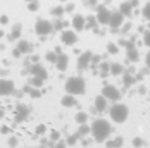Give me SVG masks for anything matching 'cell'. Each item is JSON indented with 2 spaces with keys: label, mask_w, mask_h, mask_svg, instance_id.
<instances>
[{
  "label": "cell",
  "mask_w": 150,
  "mask_h": 148,
  "mask_svg": "<svg viewBox=\"0 0 150 148\" xmlns=\"http://www.w3.org/2000/svg\"><path fill=\"white\" fill-rule=\"evenodd\" d=\"M112 133V126L105 119H95L91 124V134L97 141H105L109 134Z\"/></svg>",
  "instance_id": "1"
},
{
  "label": "cell",
  "mask_w": 150,
  "mask_h": 148,
  "mask_svg": "<svg viewBox=\"0 0 150 148\" xmlns=\"http://www.w3.org/2000/svg\"><path fill=\"white\" fill-rule=\"evenodd\" d=\"M66 93H71V95H83L86 91V83L81 76H73L66 81Z\"/></svg>",
  "instance_id": "2"
},
{
  "label": "cell",
  "mask_w": 150,
  "mask_h": 148,
  "mask_svg": "<svg viewBox=\"0 0 150 148\" xmlns=\"http://www.w3.org/2000/svg\"><path fill=\"white\" fill-rule=\"evenodd\" d=\"M109 114H110V119L114 121V122H124L128 116H129V109H128V105L124 104H114L110 107V110H109Z\"/></svg>",
  "instance_id": "3"
},
{
  "label": "cell",
  "mask_w": 150,
  "mask_h": 148,
  "mask_svg": "<svg viewBox=\"0 0 150 148\" xmlns=\"http://www.w3.org/2000/svg\"><path fill=\"white\" fill-rule=\"evenodd\" d=\"M35 31H36V35H50L54 31V24L48 19H38L35 24Z\"/></svg>",
  "instance_id": "4"
},
{
  "label": "cell",
  "mask_w": 150,
  "mask_h": 148,
  "mask_svg": "<svg viewBox=\"0 0 150 148\" xmlns=\"http://www.w3.org/2000/svg\"><path fill=\"white\" fill-rule=\"evenodd\" d=\"M102 95L109 102H117L121 98V91L116 86H112V85H105L104 88H102Z\"/></svg>",
  "instance_id": "5"
},
{
  "label": "cell",
  "mask_w": 150,
  "mask_h": 148,
  "mask_svg": "<svg viewBox=\"0 0 150 148\" xmlns=\"http://www.w3.org/2000/svg\"><path fill=\"white\" fill-rule=\"evenodd\" d=\"M110 14H112V12H110L105 5H97V21H98V24L107 26L109 21H110Z\"/></svg>",
  "instance_id": "6"
},
{
  "label": "cell",
  "mask_w": 150,
  "mask_h": 148,
  "mask_svg": "<svg viewBox=\"0 0 150 148\" xmlns=\"http://www.w3.org/2000/svg\"><path fill=\"white\" fill-rule=\"evenodd\" d=\"M124 17H126V16L122 14L121 11L112 12V14H110V21H109V26H110L112 30H119L121 26L124 24Z\"/></svg>",
  "instance_id": "7"
},
{
  "label": "cell",
  "mask_w": 150,
  "mask_h": 148,
  "mask_svg": "<svg viewBox=\"0 0 150 148\" xmlns=\"http://www.w3.org/2000/svg\"><path fill=\"white\" fill-rule=\"evenodd\" d=\"M60 40L64 45H74L78 42V33L76 30H62V35H60Z\"/></svg>",
  "instance_id": "8"
},
{
  "label": "cell",
  "mask_w": 150,
  "mask_h": 148,
  "mask_svg": "<svg viewBox=\"0 0 150 148\" xmlns=\"http://www.w3.org/2000/svg\"><path fill=\"white\" fill-rule=\"evenodd\" d=\"M30 73L33 74V76H36V78H42L43 81H45L47 76H48V74H47V69L42 64H38V62H35L33 66H30Z\"/></svg>",
  "instance_id": "9"
},
{
  "label": "cell",
  "mask_w": 150,
  "mask_h": 148,
  "mask_svg": "<svg viewBox=\"0 0 150 148\" xmlns=\"http://www.w3.org/2000/svg\"><path fill=\"white\" fill-rule=\"evenodd\" d=\"M12 93H14V83L9 81V79H0V95L7 97V95H12Z\"/></svg>",
  "instance_id": "10"
},
{
  "label": "cell",
  "mask_w": 150,
  "mask_h": 148,
  "mask_svg": "<svg viewBox=\"0 0 150 148\" xmlns=\"http://www.w3.org/2000/svg\"><path fill=\"white\" fill-rule=\"evenodd\" d=\"M91 57H93L91 52H85V54H81L79 59H78V69H79V71L86 69V67L91 64Z\"/></svg>",
  "instance_id": "11"
},
{
  "label": "cell",
  "mask_w": 150,
  "mask_h": 148,
  "mask_svg": "<svg viewBox=\"0 0 150 148\" xmlns=\"http://www.w3.org/2000/svg\"><path fill=\"white\" fill-rule=\"evenodd\" d=\"M30 116V107H26V105L19 104L17 105V112H16V121L17 122H23L24 119Z\"/></svg>",
  "instance_id": "12"
},
{
  "label": "cell",
  "mask_w": 150,
  "mask_h": 148,
  "mask_svg": "<svg viewBox=\"0 0 150 148\" xmlns=\"http://www.w3.org/2000/svg\"><path fill=\"white\" fill-rule=\"evenodd\" d=\"M71 23H73V28L76 31H83L86 28V17H83V16H79V14H76Z\"/></svg>",
  "instance_id": "13"
},
{
  "label": "cell",
  "mask_w": 150,
  "mask_h": 148,
  "mask_svg": "<svg viewBox=\"0 0 150 148\" xmlns=\"http://www.w3.org/2000/svg\"><path fill=\"white\" fill-rule=\"evenodd\" d=\"M121 79H122V85H124V88H129V86H133V85L136 83L135 74L128 73V71H124V73L121 74Z\"/></svg>",
  "instance_id": "14"
},
{
  "label": "cell",
  "mask_w": 150,
  "mask_h": 148,
  "mask_svg": "<svg viewBox=\"0 0 150 148\" xmlns=\"http://www.w3.org/2000/svg\"><path fill=\"white\" fill-rule=\"evenodd\" d=\"M107 98H105L104 95H98L97 98H95V110L97 112H104V110H107Z\"/></svg>",
  "instance_id": "15"
},
{
  "label": "cell",
  "mask_w": 150,
  "mask_h": 148,
  "mask_svg": "<svg viewBox=\"0 0 150 148\" xmlns=\"http://www.w3.org/2000/svg\"><path fill=\"white\" fill-rule=\"evenodd\" d=\"M55 66H57V69H59V71H66V69H67V66H69V59H67V55H66V54H59Z\"/></svg>",
  "instance_id": "16"
},
{
  "label": "cell",
  "mask_w": 150,
  "mask_h": 148,
  "mask_svg": "<svg viewBox=\"0 0 150 148\" xmlns=\"http://www.w3.org/2000/svg\"><path fill=\"white\" fill-rule=\"evenodd\" d=\"M133 9H135V7L131 5V2H122V4L119 5V11L126 16V17H129V16L133 14Z\"/></svg>",
  "instance_id": "17"
},
{
  "label": "cell",
  "mask_w": 150,
  "mask_h": 148,
  "mask_svg": "<svg viewBox=\"0 0 150 148\" xmlns=\"http://www.w3.org/2000/svg\"><path fill=\"white\" fill-rule=\"evenodd\" d=\"M60 104L64 105V107H74V105H76V98H74V95H71V93L64 95V97H62V100H60Z\"/></svg>",
  "instance_id": "18"
},
{
  "label": "cell",
  "mask_w": 150,
  "mask_h": 148,
  "mask_svg": "<svg viewBox=\"0 0 150 148\" xmlns=\"http://www.w3.org/2000/svg\"><path fill=\"white\" fill-rule=\"evenodd\" d=\"M17 48L23 52V54H31L33 52V45L30 42H26V40H21L19 43H17Z\"/></svg>",
  "instance_id": "19"
},
{
  "label": "cell",
  "mask_w": 150,
  "mask_h": 148,
  "mask_svg": "<svg viewBox=\"0 0 150 148\" xmlns=\"http://www.w3.org/2000/svg\"><path fill=\"white\" fill-rule=\"evenodd\" d=\"M126 52H128V62H131V64H135L136 60L140 59V54H138V50H136L135 47H133V48H128Z\"/></svg>",
  "instance_id": "20"
},
{
  "label": "cell",
  "mask_w": 150,
  "mask_h": 148,
  "mask_svg": "<svg viewBox=\"0 0 150 148\" xmlns=\"http://www.w3.org/2000/svg\"><path fill=\"white\" fill-rule=\"evenodd\" d=\"M124 71H126V69L121 66L119 62H114V64H110V74H112V76H121Z\"/></svg>",
  "instance_id": "21"
},
{
  "label": "cell",
  "mask_w": 150,
  "mask_h": 148,
  "mask_svg": "<svg viewBox=\"0 0 150 148\" xmlns=\"http://www.w3.org/2000/svg\"><path fill=\"white\" fill-rule=\"evenodd\" d=\"M91 133V126H86V122L85 124H79V129H78V134H79V138H83V136H86V134Z\"/></svg>",
  "instance_id": "22"
},
{
  "label": "cell",
  "mask_w": 150,
  "mask_h": 148,
  "mask_svg": "<svg viewBox=\"0 0 150 148\" xmlns=\"http://www.w3.org/2000/svg\"><path fill=\"white\" fill-rule=\"evenodd\" d=\"M107 145V148H121L122 147V138H116V140H110V141H107L105 143Z\"/></svg>",
  "instance_id": "23"
},
{
  "label": "cell",
  "mask_w": 150,
  "mask_h": 148,
  "mask_svg": "<svg viewBox=\"0 0 150 148\" xmlns=\"http://www.w3.org/2000/svg\"><path fill=\"white\" fill-rule=\"evenodd\" d=\"M21 30H23V26L17 23V24H14V28H12V35L9 36V40H16V38H19L21 36Z\"/></svg>",
  "instance_id": "24"
},
{
  "label": "cell",
  "mask_w": 150,
  "mask_h": 148,
  "mask_svg": "<svg viewBox=\"0 0 150 148\" xmlns=\"http://www.w3.org/2000/svg\"><path fill=\"white\" fill-rule=\"evenodd\" d=\"M110 74V64H107V62H100V76L105 78V76H109Z\"/></svg>",
  "instance_id": "25"
},
{
  "label": "cell",
  "mask_w": 150,
  "mask_h": 148,
  "mask_svg": "<svg viewBox=\"0 0 150 148\" xmlns=\"http://www.w3.org/2000/svg\"><path fill=\"white\" fill-rule=\"evenodd\" d=\"M74 119H76L78 124H85V122L88 121V114H86V112H78Z\"/></svg>",
  "instance_id": "26"
},
{
  "label": "cell",
  "mask_w": 150,
  "mask_h": 148,
  "mask_svg": "<svg viewBox=\"0 0 150 148\" xmlns=\"http://www.w3.org/2000/svg\"><path fill=\"white\" fill-rule=\"evenodd\" d=\"M97 24H98L97 16H95V17H93V16H88V17H86V28H95V30H97Z\"/></svg>",
  "instance_id": "27"
},
{
  "label": "cell",
  "mask_w": 150,
  "mask_h": 148,
  "mask_svg": "<svg viewBox=\"0 0 150 148\" xmlns=\"http://www.w3.org/2000/svg\"><path fill=\"white\" fill-rule=\"evenodd\" d=\"M52 24H54V30H57V31H62L64 28H66V23H64L60 17H57V19H55Z\"/></svg>",
  "instance_id": "28"
},
{
  "label": "cell",
  "mask_w": 150,
  "mask_h": 148,
  "mask_svg": "<svg viewBox=\"0 0 150 148\" xmlns=\"http://www.w3.org/2000/svg\"><path fill=\"white\" fill-rule=\"evenodd\" d=\"M142 16H143V19L150 21V2H147V4L143 5V9H142Z\"/></svg>",
  "instance_id": "29"
},
{
  "label": "cell",
  "mask_w": 150,
  "mask_h": 148,
  "mask_svg": "<svg viewBox=\"0 0 150 148\" xmlns=\"http://www.w3.org/2000/svg\"><path fill=\"white\" fill-rule=\"evenodd\" d=\"M64 12H66V7H62V5H57L52 9V16H55V17H60Z\"/></svg>",
  "instance_id": "30"
},
{
  "label": "cell",
  "mask_w": 150,
  "mask_h": 148,
  "mask_svg": "<svg viewBox=\"0 0 150 148\" xmlns=\"http://www.w3.org/2000/svg\"><path fill=\"white\" fill-rule=\"evenodd\" d=\"M57 57H59V54H57V52H48V54L45 55V59L48 60V62H52V64H55V62H57Z\"/></svg>",
  "instance_id": "31"
},
{
  "label": "cell",
  "mask_w": 150,
  "mask_h": 148,
  "mask_svg": "<svg viewBox=\"0 0 150 148\" xmlns=\"http://www.w3.org/2000/svg\"><path fill=\"white\" fill-rule=\"evenodd\" d=\"M30 83L33 85V86H36V88H40V86L43 85V79H42V78H36V76H33V78L30 79Z\"/></svg>",
  "instance_id": "32"
},
{
  "label": "cell",
  "mask_w": 150,
  "mask_h": 148,
  "mask_svg": "<svg viewBox=\"0 0 150 148\" xmlns=\"http://www.w3.org/2000/svg\"><path fill=\"white\" fill-rule=\"evenodd\" d=\"M24 91H26V93H30L33 98H38V97L42 95V93H40V90H33L31 86H26V90H24Z\"/></svg>",
  "instance_id": "33"
},
{
  "label": "cell",
  "mask_w": 150,
  "mask_h": 148,
  "mask_svg": "<svg viewBox=\"0 0 150 148\" xmlns=\"http://www.w3.org/2000/svg\"><path fill=\"white\" fill-rule=\"evenodd\" d=\"M107 52H109L110 55H116V54L119 52V48H117V45L116 43H109L107 45Z\"/></svg>",
  "instance_id": "34"
},
{
  "label": "cell",
  "mask_w": 150,
  "mask_h": 148,
  "mask_svg": "<svg viewBox=\"0 0 150 148\" xmlns=\"http://www.w3.org/2000/svg\"><path fill=\"white\" fill-rule=\"evenodd\" d=\"M38 7H40V4H38V0H31V2H28V9H30L31 12H35V11H38Z\"/></svg>",
  "instance_id": "35"
},
{
  "label": "cell",
  "mask_w": 150,
  "mask_h": 148,
  "mask_svg": "<svg viewBox=\"0 0 150 148\" xmlns=\"http://www.w3.org/2000/svg\"><path fill=\"white\" fill-rule=\"evenodd\" d=\"M78 140H79V134L76 133V134H73V136H69V138H67V140H66V143H67V145H71V147H73V145H76V141H78Z\"/></svg>",
  "instance_id": "36"
},
{
  "label": "cell",
  "mask_w": 150,
  "mask_h": 148,
  "mask_svg": "<svg viewBox=\"0 0 150 148\" xmlns=\"http://www.w3.org/2000/svg\"><path fill=\"white\" fill-rule=\"evenodd\" d=\"M143 43L147 45V47H150V30L143 33Z\"/></svg>",
  "instance_id": "37"
},
{
  "label": "cell",
  "mask_w": 150,
  "mask_h": 148,
  "mask_svg": "<svg viewBox=\"0 0 150 148\" xmlns=\"http://www.w3.org/2000/svg\"><path fill=\"white\" fill-rule=\"evenodd\" d=\"M133 147L135 148L143 147V140H142V138H133Z\"/></svg>",
  "instance_id": "38"
},
{
  "label": "cell",
  "mask_w": 150,
  "mask_h": 148,
  "mask_svg": "<svg viewBox=\"0 0 150 148\" xmlns=\"http://www.w3.org/2000/svg\"><path fill=\"white\" fill-rule=\"evenodd\" d=\"M129 30H131V23H126V24L121 26V33H128Z\"/></svg>",
  "instance_id": "39"
},
{
  "label": "cell",
  "mask_w": 150,
  "mask_h": 148,
  "mask_svg": "<svg viewBox=\"0 0 150 148\" xmlns=\"http://www.w3.org/2000/svg\"><path fill=\"white\" fill-rule=\"evenodd\" d=\"M12 55H14V57H21V55H23V52H21L19 48H14V50H12Z\"/></svg>",
  "instance_id": "40"
},
{
  "label": "cell",
  "mask_w": 150,
  "mask_h": 148,
  "mask_svg": "<svg viewBox=\"0 0 150 148\" xmlns=\"http://www.w3.org/2000/svg\"><path fill=\"white\" fill-rule=\"evenodd\" d=\"M100 59H102L100 55H93V57H91V64H98V62H100Z\"/></svg>",
  "instance_id": "41"
},
{
  "label": "cell",
  "mask_w": 150,
  "mask_h": 148,
  "mask_svg": "<svg viewBox=\"0 0 150 148\" xmlns=\"http://www.w3.org/2000/svg\"><path fill=\"white\" fill-rule=\"evenodd\" d=\"M86 4H88V7H97V4H98V0H88Z\"/></svg>",
  "instance_id": "42"
},
{
  "label": "cell",
  "mask_w": 150,
  "mask_h": 148,
  "mask_svg": "<svg viewBox=\"0 0 150 148\" xmlns=\"http://www.w3.org/2000/svg\"><path fill=\"white\" fill-rule=\"evenodd\" d=\"M66 145H67L66 141H57V145H55L54 148H66Z\"/></svg>",
  "instance_id": "43"
},
{
  "label": "cell",
  "mask_w": 150,
  "mask_h": 148,
  "mask_svg": "<svg viewBox=\"0 0 150 148\" xmlns=\"http://www.w3.org/2000/svg\"><path fill=\"white\" fill-rule=\"evenodd\" d=\"M7 23H9V17L7 16H2L0 17V24H7Z\"/></svg>",
  "instance_id": "44"
},
{
  "label": "cell",
  "mask_w": 150,
  "mask_h": 148,
  "mask_svg": "<svg viewBox=\"0 0 150 148\" xmlns=\"http://www.w3.org/2000/svg\"><path fill=\"white\" fill-rule=\"evenodd\" d=\"M73 11H74V5H73V4L66 5V12H73Z\"/></svg>",
  "instance_id": "45"
},
{
  "label": "cell",
  "mask_w": 150,
  "mask_h": 148,
  "mask_svg": "<svg viewBox=\"0 0 150 148\" xmlns=\"http://www.w3.org/2000/svg\"><path fill=\"white\" fill-rule=\"evenodd\" d=\"M138 93H140V95H145V93H147V88H145V86H140V88H138Z\"/></svg>",
  "instance_id": "46"
},
{
  "label": "cell",
  "mask_w": 150,
  "mask_h": 148,
  "mask_svg": "<svg viewBox=\"0 0 150 148\" xmlns=\"http://www.w3.org/2000/svg\"><path fill=\"white\" fill-rule=\"evenodd\" d=\"M145 64H147V67H150V52L147 54V57H145Z\"/></svg>",
  "instance_id": "47"
},
{
  "label": "cell",
  "mask_w": 150,
  "mask_h": 148,
  "mask_svg": "<svg viewBox=\"0 0 150 148\" xmlns=\"http://www.w3.org/2000/svg\"><path fill=\"white\" fill-rule=\"evenodd\" d=\"M59 140V133H52V141H57Z\"/></svg>",
  "instance_id": "48"
},
{
  "label": "cell",
  "mask_w": 150,
  "mask_h": 148,
  "mask_svg": "<svg viewBox=\"0 0 150 148\" xmlns=\"http://www.w3.org/2000/svg\"><path fill=\"white\" fill-rule=\"evenodd\" d=\"M129 2H131V5H133V7H136V5H140V0H129Z\"/></svg>",
  "instance_id": "49"
},
{
  "label": "cell",
  "mask_w": 150,
  "mask_h": 148,
  "mask_svg": "<svg viewBox=\"0 0 150 148\" xmlns=\"http://www.w3.org/2000/svg\"><path fill=\"white\" fill-rule=\"evenodd\" d=\"M126 71H128V73H131V74H135V66H131V67H128Z\"/></svg>",
  "instance_id": "50"
},
{
  "label": "cell",
  "mask_w": 150,
  "mask_h": 148,
  "mask_svg": "<svg viewBox=\"0 0 150 148\" xmlns=\"http://www.w3.org/2000/svg\"><path fill=\"white\" fill-rule=\"evenodd\" d=\"M38 60H40V59H38V55H33V57H31V62H33V64H35V62H38Z\"/></svg>",
  "instance_id": "51"
},
{
  "label": "cell",
  "mask_w": 150,
  "mask_h": 148,
  "mask_svg": "<svg viewBox=\"0 0 150 148\" xmlns=\"http://www.w3.org/2000/svg\"><path fill=\"white\" fill-rule=\"evenodd\" d=\"M9 145H11V147H14V145H16V140H14V138H11V140H9Z\"/></svg>",
  "instance_id": "52"
},
{
  "label": "cell",
  "mask_w": 150,
  "mask_h": 148,
  "mask_svg": "<svg viewBox=\"0 0 150 148\" xmlns=\"http://www.w3.org/2000/svg\"><path fill=\"white\" fill-rule=\"evenodd\" d=\"M60 2H66V0H60Z\"/></svg>",
  "instance_id": "53"
},
{
  "label": "cell",
  "mask_w": 150,
  "mask_h": 148,
  "mask_svg": "<svg viewBox=\"0 0 150 148\" xmlns=\"http://www.w3.org/2000/svg\"><path fill=\"white\" fill-rule=\"evenodd\" d=\"M26 2H31V0H26Z\"/></svg>",
  "instance_id": "54"
}]
</instances>
